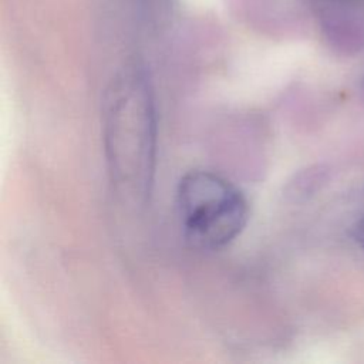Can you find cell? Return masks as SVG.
I'll list each match as a JSON object with an SVG mask.
<instances>
[{
  "label": "cell",
  "instance_id": "obj_1",
  "mask_svg": "<svg viewBox=\"0 0 364 364\" xmlns=\"http://www.w3.org/2000/svg\"><path fill=\"white\" fill-rule=\"evenodd\" d=\"M102 134L115 188L144 202L151 192L156 159V112L149 80L138 65L115 75L104 95Z\"/></svg>",
  "mask_w": 364,
  "mask_h": 364
},
{
  "label": "cell",
  "instance_id": "obj_2",
  "mask_svg": "<svg viewBox=\"0 0 364 364\" xmlns=\"http://www.w3.org/2000/svg\"><path fill=\"white\" fill-rule=\"evenodd\" d=\"M176 205L186 240L203 250H218L232 243L249 219L243 192L208 169H192L181 178Z\"/></svg>",
  "mask_w": 364,
  "mask_h": 364
},
{
  "label": "cell",
  "instance_id": "obj_3",
  "mask_svg": "<svg viewBox=\"0 0 364 364\" xmlns=\"http://www.w3.org/2000/svg\"><path fill=\"white\" fill-rule=\"evenodd\" d=\"M321 30L334 48L357 53L364 47V0H313Z\"/></svg>",
  "mask_w": 364,
  "mask_h": 364
},
{
  "label": "cell",
  "instance_id": "obj_4",
  "mask_svg": "<svg viewBox=\"0 0 364 364\" xmlns=\"http://www.w3.org/2000/svg\"><path fill=\"white\" fill-rule=\"evenodd\" d=\"M351 235L355 240V243L363 249L364 252V215L355 220V223L351 228Z\"/></svg>",
  "mask_w": 364,
  "mask_h": 364
},
{
  "label": "cell",
  "instance_id": "obj_5",
  "mask_svg": "<svg viewBox=\"0 0 364 364\" xmlns=\"http://www.w3.org/2000/svg\"><path fill=\"white\" fill-rule=\"evenodd\" d=\"M363 88H364V78H363Z\"/></svg>",
  "mask_w": 364,
  "mask_h": 364
}]
</instances>
